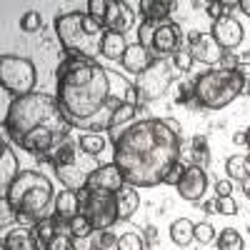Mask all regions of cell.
<instances>
[{
	"label": "cell",
	"mask_w": 250,
	"mask_h": 250,
	"mask_svg": "<svg viewBox=\"0 0 250 250\" xmlns=\"http://www.w3.org/2000/svg\"><path fill=\"white\" fill-rule=\"evenodd\" d=\"M183 133H175L165 118L135 120L113 138V163L133 188H153L180 163Z\"/></svg>",
	"instance_id": "1"
},
{
	"label": "cell",
	"mask_w": 250,
	"mask_h": 250,
	"mask_svg": "<svg viewBox=\"0 0 250 250\" xmlns=\"http://www.w3.org/2000/svg\"><path fill=\"white\" fill-rule=\"evenodd\" d=\"M58 105L73 128L98 133L108 130L120 103L113 98L110 73L95 60L70 58L58 68Z\"/></svg>",
	"instance_id": "2"
},
{
	"label": "cell",
	"mask_w": 250,
	"mask_h": 250,
	"mask_svg": "<svg viewBox=\"0 0 250 250\" xmlns=\"http://www.w3.org/2000/svg\"><path fill=\"white\" fill-rule=\"evenodd\" d=\"M40 128H60V130H70L73 125L68 118L62 115L58 98L50 93H28L15 98L3 118V133L13 143H20L25 135L40 130Z\"/></svg>",
	"instance_id": "3"
},
{
	"label": "cell",
	"mask_w": 250,
	"mask_h": 250,
	"mask_svg": "<svg viewBox=\"0 0 250 250\" xmlns=\"http://www.w3.org/2000/svg\"><path fill=\"white\" fill-rule=\"evenodd\" d=\"M5 198L13 205L15 215L23 220L40 223L55 215V198H58L55 185L40 170H23L13 180Z\"/></svg>",
	"instance_id": "4"
},
{
	"label": "cell",
	"mask_w": 250,
	"mask_h": 250,
	"mask_svg": "<svg viewBox=\"0 0 250 250\" xmlns=\"http://www.w3.org/2000/svg\"><path fill=\"white\" fill-rule=\"evenodd\" d=\"M55 33L62 50L78 60H93L103 50V38H105V25L98 23L83 10L60 13L55 18Z\"/></svg>",
	"instance_id": "5"
},
{
	"label": "cell",
	"mask_w": 250,
	"mask_h": 250,
	"mask_svg": "<svg viewBox=\"0 0 250 250\" xmlns=\"http://www.w3.org/2000/svg\"><path fill=\"white\" fill-rule=\"evenodd\" d=\"M195 105L208 110H220L243 95V80L238 70H205L193 80Z\"/></svg>",
	"instance_id": "6"
},
{
	"label": "cell",
	"mask_w": 250,
	"mask_h": 250,
	"mask_svg": "<svg viewBox=\"0 0 250 250\" xmlns=\"http://www.w3.org/2000/svg\"><path fill=\"white\" fill-rule=\"evenodd\" d=\"M0 83L3 90L13 93L15 98L35 93V83H38V70L35 62L23 55H0Z\"/></svg>",
	"instance_id": "7"
},
{
	"label": "cell",
	"mask_w": 250,
	"mask_h": 250,
	"mask_svg": "<svg viewBox=\"0 0 250 250\" xmlns=\"http://www.w3.org/2000/svg\"><path fill=\"white\" fill-rule=\"evenodd\" d=\"M178 70L173 65V60L168 58H160V60H153V65L140 73L138 80H135V88H138V95L143 103H153V100H160L168 88L178 80Z\"/></svg>",
	"instance_id": "8"
},
{
	"label": "cell",
	"mask_w": 250,
	"mask_h": 250,
	"mask_svg": "<svg viewBox=\"0 0 250 250\" xmlns=\"http://www.w3.org/2000/svg\"><path fill=\"white\" fill-rule=\"evenodd\" d=\"M83 215H85L93 225V230H110V228L120 220L118 218V198L115 193L105 190H88L83 195Z\"/></svg>",
	"instance_id": "9"
},
{
	"label": "cell",
	"mask_w": 250,
	"mask_h": 250,
	"mask_svg": "<svg viewBox=\"0 0 250 250\" xmlns=\"http://www.w3.org/2000/svg\"><path fill=\"white\" fill-rule=\"evenodd\" d=\"M188 43V53L193 55L195 62H203V65H215L223 58V48L218 45V40L210 33H200V30H190L185 38Z\"/></svg>",
	"instance_id": "10"
},
{
	"label": "cell",
	"mask_w": 250,
	"mask_h": 250,
	"mask_svg": "<svg viewBox=\"0 0 250 250\" xmlns=\"http://www.w3.org/2000/svg\"><path fill=\"white\" fill-rule=\"evenodd\" d=\"M95 168H98L95 158H90V155L83 153V158H78L75 163L55 168V175H58V180H60L62 185H65V190H83V188L88 185V178L93 175Z\"/></svg>",
	"instance_id": "11"
},
{
	"label": "cell",
	"mask_w": 250,
	"mask_h": 250,
	"mask_svg": "<svg viewBox=\"0 0 250 250\" xmlns=\"http://www.w3.org/2000/svg\"><path fill=\"white\" fill-rule=\"evenodd\" d=\"M175 188H178V193H180L183 200L198 203L205 195V190H208V173H205V168L188 163L185 170H183V178H180V183Z\"/></svg>",
	"instance_id": "12"
},
{
	"label": "cell",
	"mask_w": 250,
	"mask_h": 250,
	"mask_svg": "<svg viewBox=\"0 0 250 250\" xmlns=\"http://www.w3.org/2000/svg\"><path fill=\"white\" fill-rule=\"evenodd\" d=\"M128 185L125 183V175L120 173V168L115 163H105V165H98L93 170V175L88 178V190H105V193H120L123 188ZM83 188V190H85Z\"/></svg>",
	"instance_id": "13"
},
{
	"label": "cell",
	"mask_w": 250,
	"mask_h": 250,
	"mask_svg": "<svg viewBox=\"0 0 250 250\" xmlns=\"http://www.w3.org/2000/svg\"><path fill=\"white\" fill-rule=\"evenodd\" d=\"M210 35L218 40V45L223 50H235L240 43H243V25L238 23V20L233 15H223L220 20H215L213 23V30Z\"/></svg>",
	"instance_id": "14"
},
{
	"label": "cell",
	"mask_w": 250,
	"mask_h": 250,
	"mask_svg": "<svg viewBox=\"0 0 250 250\" xmlns=\"http://www.w3.org/2000/svg\"><path fill=\"white\" fill-rule=\"evenodd\" d=\"M183 43V33L178 23H160L155 30V40H153V53H158L160 58H173L180 50Z\"/></svg>",
	"instance_id": "15"
},
{
	"label": "cell",
	"mask_w": 250,
	"mask_h": 250,
	"mask_svg": "<svg viewBox=\"0 0 250 250\" xmlns=\"http://www.w3.org/2000/svg\"><path fill=\"white\" fill-rule=\"evenodd\" d=\"M133 20H135V10L128 0H110L108 18H105V30L125 35V30L133 25Z\"/></svg>",
	"instance_id": "16"
},
{
	"label": "cell",
	"mask_w": 250,
	"mask_h": 250,
	"mask_svg": "<svg viewBox=\"0 0 250 250\" xmlns=\"http://www.w3.org/2000/svg\"><path fill=\"white\" fill-rule=\"evenodd\" d=\"M23 173L18 165V155L10 145H3V153H0V198H5L13 180Z\"/></svg>",
	"instance_id": "17"
},
{
	"label": "cell",
	"mask_w": 250,
	"mask_h": 250,
	"mask_svg": "<svg viewBox=\"0 0 250 250\" xmlns=\"http://www.w3.org/2000/svg\"><path fill=\"white\" fill-rule=\"evenodd\" d=\"M38 233L28 225H15L3 238V250H38Z\"/></svg>",
	"instance_id": "18"
},
{
	"label": "cell",
	"mask_w": 250,
	"mask_h": 250,
	"mask_svg": "<svg viewBox=\"0 0 250 250\" xmlns=\"http://www.w3.org/2000/svg\"><path fill=\"white\" fill-rule=\"evenodd\" d=\"M120 62H123V70H128L133 75H140V73H145L153 65V55H150L148 48H143L140 43H130Z\"/></svg>",
	"instance_id": "19"
},
{
	"label": "cell",
	"mask_w": 250,
	"mask_h": 250,
	"mask_svg": "<svg viewBox=\"0 0 250 250\" xmlns=\"http://www.w3.org/2000/svg\"><path fill=\"white\" fill-rule=\"evenodd\" d=\"M80 213H83V200H80L78 190H60L55 198V218L70 223Z\"/></svg>",
	"instance_id": "20"
},
{
	"label": "cell",
	"mask_w": 250,
	"mask_h": 250,
	"mask_svg": "<svg viewBox=\"0 0 250 250\" xmlns=\"http://www.w3.org/2000/svg\"><path fill=\"white\" fill-rule=\"evenodd\" d=\"M140 110H143V108L130 105V103H123V105H118V108H115V113H113V118H110V125H108V130H110V140H113L115 135H120L125 128H130V125L135 123V115H138Z\"/></svg>",
	"instance_id": "21"
},
{
	"label": "cell",
	"mask_w": 250,
	"mask_h": 250,
	"mask_svg": "<svg viewBox=\"0 0 250 250\" xmlns=\"http://www.w3.org/2000/svg\"><path fill=\"white\" fill-rule=\"evenodd\" d=\"M118 198V218L120 220H130L135 213H138V208H140V195L133 185H125L120 193H115Z\"/></svg>",
	"instance_id": "22"
},
{
	"label": "cell",
	"mask_w": 250,
	"mask_h": 250,
	"mask_svg": "<svg viewBox=\"0 0 250 250\" xmlns=\"http://www.w3.org/2000/svg\"><path fill=\"white\" fill-rule=\"evenodd\" d=\"M175 0H140L138 3V8H140V13L145 15V20H165L173 10H175Z\"/></svg>",
	"instance_id": "23"
},
{
	"label": "cell",
	"mask_w": 250,
	"mask_h": 250,
	"mask_svg": "<svg viewBox=\"0 0 250 250\" xmlns=\"http://www.w3.org/2000/svg\"><path fill=\"white\" fill-rule=\"evenodd\" d=\"M125 50H128V40H125V35L108 30L105 38H103V50H100V55L113 62V60H123Z\"/></svg>",
	"instance_id": "24"
},
{
	"label": "cell",
	"mask_w": 250,
	"mask_h": 250,
	"mask_svg": "<svg viewBox=\"0 0 250 250\" xmlns=\"http://www.w3.org/2000/svg\"><path fill=\"white\" fill-rule=\"evenodd\" d=\"M193 228H195V223H193L190 218H178V220H173V223H170V240H173L175 245H180V248L190 245V240H195Z\"/></svg>",
	"instance_id": "25"
},
{
	"label": "cell",
	"mask_w": 250,
	"mask_h": 250,
	"mask_svg": "<svg viewBox=\"0 0 250 250\" xmlns=\"http://www.w3.org/2000/svg\"><path fill=\"white\" fill-rule=\"evenodd\" d=\"M78 145H80V150L85 155L98 158L103 150H105V135H103V133H83L78 138Z\"/></svg>",
	"instance_id": "26"
},
{
	"label": "cell",
	"mask_w": 250,
	"mask_h": 250,
	"mask_svg": "<svg viewBox=\"0 0 250 250\" xmlns=\"http://www.w3.org/2000/svg\"><path fill=\"white\" fill-rule=\"evenodd\" d=\"M78 153H80V145H78L73 138H68V140L62 143L60 148L50 155V160L55 163V168H60V165H70V163H75V160L80 158Z\"/></svg>",
	"instance_id": "27"
},
{
	"label": "cell",
	"mask_w": 250,
	"mask_h": 250,
	"mask_svg": "<svg viewBox=\"0 0 250 250\" xmlns=\"http://www.w3.org/2000/svg\"><path fill=\"white\" fill-rule=\"evenodd\" d=\"M225 170H228V178L230 180H248L250 178V170H248V155H230L225 160Z\"/></svg>",
	"instance_id": "28"
},
{
	"label": "cell",
	"mask_w": 250,
	"mask_h": 250,
	"mask_svg": "<svg viewBox=\"0 0 250 250\" xmlns=\"http://www.w3.org/2000/svg\"><path fill=\"white\" fill-rule=\"evenodd\" d=\"M60 225H62V220L60 218H45V220H40V223H35V233H38V240H40V245H48L55 235H58V230H60Z\"/></svg>",
	"instance_id": "29"
},
{
	"label": "cell",
	"mask_w": 250,
	"mask_h": 250,
	"mask_svg": "<svg viewBox=\"0 0 250 250\" xmlns=\"http://www.w3.org/2000/svg\"><path fill=\"white\" fill-rule=\"evenodd\" d=\"M208 163H210L208 140H205V135H195L190 140V165H200V168H205Z\"/></svg>",
	"instance_id": "30"
},
{
	"label": "cell",
	"mask_w": 250,
	"mask_h": 250,
	"mask_svg": "<svg viewBox=\"0 0 250 250\" xmlns=\"http://www.w3.org/2000/svg\"><path fill=\"white\" fill-rule=\"evenodd\" d=\"M43 250H78L75 248V238L70 235V230H68V223L62 220V225H60V230H58V235L43 248Z\"/></svg>",
	"instance_id": "31"
},
{
	"label": "cell",
	"mask_w": 250,
	"mask_h": 250,
	"mask_svg": "<svg viewBox=\"0 0 250 250\" xmlns=\"http://www.w3.org/2000/svg\"><path fill=\"white\" fill-rule=\"evenodd\" d=\"M243 248H245V240L233 228H225L218 235V250H243Z\"/></svg>",
	"instance_id": "32"
},
{
	"label": "cell",
	"mask_w": 250,
	"mask_h": 250,
	"mask_svg": "<svg viewBox=\"0 0 250 250\" xmlns=\"http://www.w3.org/2000/svg\"><path fill=\"white\" fill-rule=\"evenodd\" d=\"M68 230H70V235L78 240V238H90V233H95L93 230V225H90V220L85 218V215H75L70 223H68Z\"/></svg>",
	"instance_id": "33"
},
{
	"label": "cell",
	"mask_w": 250,
	"mask_h": 250,
	"mask_svg": "<svg viewBox=\"0 0 250 250\" xmlns=\"http://www.w3.org/2000/svg\"><path fill=\"white\" fill-rule=\"evenodd\" d=\"M155 30H158V25L153 23V20H143V23L138 25V43H140L143 48H148V50H153V40H155Z\"/></svg>",
	"instance_id": "34"
},
{
	"label": "cell",
	"mask_w": 250,
	"mask_h": 250,
	"mask_svg": "<svg viewBox=\"0 0 250 250\" xmlns=\"http://www.w3.org/2000/svg\"><path fill=\"white\" fill-rule=\"evenodd\" d=\"M143 248H145V240L135 230H128L118 238V250H143Z\"/></svg>",
	"instance_id": "35"
},
{
	"label": "cell",
	"mask_w": 250,
	"mask_h": 250,
	"mask_svg": "<svg viewBox=\"0 0 250 250\" xmlns=\"http://www.w3.org/2000/svg\"><path fill=\"white\" fill-rule=\"evenodd\" d=\"M193 235H195V240L200 243V245H210L215 238H218V233H215V228L210 225V223H195V228H193Z\"/></svg>",
	"instance_id": "36"
},
{
	"label": "cell",
	"mask_w": 250,
	"mask_h": 250,
	"mask_svg": "<svg viewBox=\"0 0 250 250\" xmlns=\"http://www.w3.org/2000/svg\"><path fill=\"white\" fill-rule=\"evenodd\" d=\"M43 28V18H40L38 10H28L23 18H20V30L23 33H38Z\"/></svg>",
	"instance_id": "37"
},
{
	"label": "cell",
	"mask_w": 250,
	"mask_h": 250,
	"mask_svg": "<svg viewBox=\"0 0 250 250\" xmlns=\"http://www.w3.org/2000/svg\"><path fill=\"white\" fill-rule=\"evenodd\" d=\"M108 5H110V0H90L85 13H88L90 18H95L98 23L105 25V18H108Z\"/></svg>",
	"instance_id": "38"
},
{
	"label": "cell",
	"mask_w": 250,
	"mask_h": 250,
	"mask_svg": "<svg viewBox=\"0 0 250 250\" xmlns=\"http://www.w3.org/2000/svg\"><path fill=\"white\" fill-rule=\"evenodd\" d=\"M170 60H173V65H175V70H178V73H188V70L193 68V62H195V60H193V55L188 53V48H185V50H178Z\"/></svg>",
	"instance_id": "39"
},
{
	"label": "cell",
	"mask_w": 250,
	"mask_h": 250,
	"mask_svg": "<svg viewBox=\"0 0 250 250\" xmlns=\"http://www.w3.org/2000/svg\"><path fill=\"white\" fill-rule=\"evenodd\" d=\"M190 100H195L193 83H178V88H175V103H178V105H185V103H190Z\"/></svg>",
	"instance_id": "40"
},
{
	"label": "cell",
	"mask_w": 250,
	"mask_h": 250,
	"mask_svg": "<svg viewBox=\"0 0 250 250\" xmlns=\"http://www.w3.org/2000/svg\"><path fill=\"white\" fill-rule=\"evenodd\" d=\"M110 248H118V238L113 235V230H100L95 240V250H110Z\"/></svg>",
	"instance_id": "41"
},
{
	"label": "cell",
	"mask_w": 250,
	"mask_h": 250,
	"mask_svg": "<svg viewBox=\"0 0 250 250\" xmlns=\"http://www.w3.org/2000/svg\"><path fill=\"white\" fill-rule=\"evenodd\" d=\"M218 65H220V70H238V65H240V55H235L233 50H225Z\"/></svg>",
	"instance_id": "42"
},
{
	"label": "cell",
	"mask_w": 250,
	"mask_h": 250,
	"mask_svg": "<svg viewBox=\"0 0 250 250\" xmlns=\"http://www.w3.org/2000/svg\"><path fill=\"white\" fill-rule=\"evenodd\" d=\"M218 213H220V215H235V213H238L235 198H233V195H230V198H218Z\"/></svg>",
	"instance_id": "43"
},
{
	"label": "cell",
	"mask_w": 250,
	"mask_h": 250,
	"mask_svg": "<svg viewBox=\"0 0 250 250\" xmlns=\"http://www.w3.org/2000/svg\"><path fill=\"white\" fill-rule=\"evenodd\" d=\"M233 190H235V188H233V180H230V178L215 183V195H218V198H230Z\"/></svg>",
	"instance_id": "44"
},
{
	"label": "cell",
	"mask_w": 250,
	"mask_h": 250,
	"mask_svg": "<svg viewBox=\"0 0 250 250\" xmlns=\"http://www.w3.org/2000/svg\"><path fill=\"white\" fill-rule=\"evenodd\" d=\"M13 215H15V210H13V205L8 203V198H0V225L5 228Z\"/></svg>",
	"instance_id": "45"
},
{
	"label": "cell",
	"mask_w": 250,
	"mask_h": 250,
	"mask_svg": "<svg viewBox=\"0 0 250 250\" xmlns=\"http://www.w3.org/2000/svg\"><path fill=\"white\" fill-rule=\"evenodd\" d=\"M238 73H240V80H243V95H250V62H240Z\"/></svg>",
	"instance_id": "46"
},
{
	"label": "cell",
	"mask_w": 250,
	"mask_h": 250,
	"mask_svg": "<svg viewBox=\"0 0 250 250\" xmlns=\"http://www.w3.org/2000/svg\"><path fill=\"white\" fill-rule=\"evenodd\" d=\"M183 170H185V165L183 163H178V165H173V170L165 175V183L168 185H178L180 183V178H183Z\"/></svg>",
	"instance_id": "47"
},
{
	"label": "cell",
	"mask_w": 250,
	"mask_h": 250,
	"mask_svg": "<svg viewBox=\"0 0 250 250\" xmlns=\"http://www.w3.org/2000/svg\"><path fill=\"white\" fill-rule=\"evenodd\" d=\"M205 13H208V18H213V23H215V20H220V18L225 15V13H223V5H220V3H213V0L208 3Z\"/></svg>",
	"instance_id": "48"
},
{
	"label": "cell",
	"mask_w": 250,
	"mask_h": 250,
	"mask_svg": "<svg viewBox=\"0 0 250 250\" xmlns=\"http://www.w3.org/2000/svg\"><path fill=\"white\" fill-rule=\"evenodd\" d=\"M220 5H223V13H225V15H230V13L240 5V0H220Z\"/></svg>",
	"instance_id": "49"
},
{
	"label": "cell",
	"mask_w": 250,
	"mask_h": 250,
	"mask_svg": "<svg viewBox=\"0 0 250 250\" xmlns=\"http://www.w3.org/2000/svg\"><path fill=\"white\" fill-rule=\"evenodd\" d=\"M203 213H218V200H205L203 203Z\"/></svg>",
	"instance_id": "50"
},
{
	"label": "cell",
	"mask_w": 250,
	"mask_h": 250,
	"mask_svg": "<svg viewBox=\"0 0 250 250\" xmlns=\"http://www.w3.org/2000/svg\"><path fill=\"white\" fill-rule=\"evenodd\" d=\"M145 240H148V243H155V240H158L155 228H148V233H145Z\"/></svg>",
	"instance_id": "51"
},
{
	"label": "cell",
	"mask_w": 250,
	"mask_h": 250,
	"mask_svg": "<svg viewBox=\"0 0 250 250\" xmlns=\"http://www.w3.org/2000/svg\"><path fill=\"white\" fill-rule=\"evenodd\" d=\"M233 143H235V145H245V130L235 133V135H233Z\"/></svg>",
	"instance_id": "52"
},
{
	"label": "cell",
	"mask_w": 250,
	"mask_h": 250,
	"mask_svg": "<svg viewBox=\"0 0 250 250\" xmlns=\"http://www.w3.org/2000/svg\"><path fill=\"white\" fill-rule=\"evenodd\" d=\"M238 8H240V10H243V13L250 18V0H240V5H238Z\"/></svg>",
	"instance_id": "53"
},
{
	"label": "cell",
	"mask_w": 250,
	"mask_h": 250,
	"mask_svg": "<svg viewBox=\"0 0 250 250\" xmlns=\"http://www.w3.org/2000/svg\"><path fill=\"white\" fill-rule=\"evenodd\" d=\"M245 145L250 148V128H245Z\"/></svg>",
	"instance_id": "54"
},
{
	"label": "cell",
	"mask_w": 250,
	"mask_h": 250,
	"mask_svg": "<svg viewBox=\"0 0 250 250\" xmlns=\"http://www.w3.org/2000/svg\"><path fill=\"white\" fill-rule=\"evenodd\" d=\"M248 170H250V158H248Z\"/></svg>",
	"instance_id": "55"
}]
</instances>
